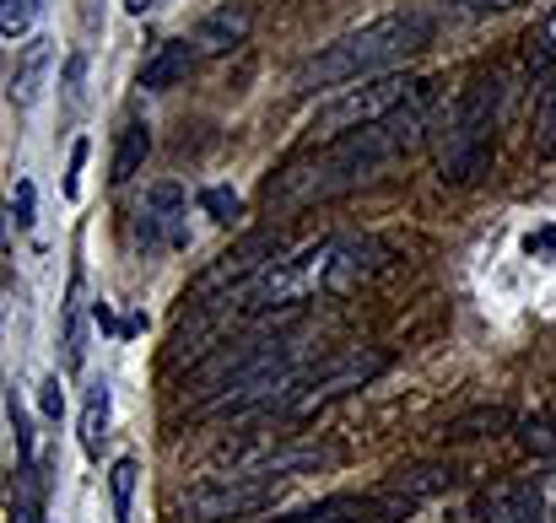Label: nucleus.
Returning a JSON list of instances; mask_svg holds the SVG:
<instances>
[{
    "mask_svg": "<svg viewBox=\"0 0 556 523\" xmlns=\"http://www.w3.org/2000/svg\"><path fill=\"white\" fill-rule=\"evenodd\" d=\"M109 410H114V399H109V383H92V388H87V405H81V448H87V459H103Z\"/></svg>",
    "mask_w": 556,
    "mask_h": 523,
    "instance_id": "nucleus-16",
    "label": "nucleus"
},
{
    "mask_svg": "<svg viewBox=\"0 0 556 523\" xmlns=\"http://www.w3.org/2000/svg\"><path fill=\"white\" fill-rule=\"evenodd\" d=\"M378 372H383V356H378V350H346V356H336V361H325V367L303 372L298 399H292V416H308V410H319L325 399L363 388V383L378 378Z\"/></svg>",
    "mask_w": 556,
    "mask_h": 523,
    "instance_id": "nucleus-7",
    "label": "nucleus"
},
{
    "mask_svg": "<svg viewBox=\"0 0 556 523\" xmlns=\"http://www.w3.org/2000/svg\"><path fill=\"white\" fill-rule=\"evenodd\" d=\"M432 43V16L421 11H389V16H372L363 27L341 33L336 43H325L319 54H308L298 65V92H325V87H341V81H368L378 71L421 54Z\"/></svg>",
    "mask_w": 556,
    "mask_h": 523,
    "instance_id": "nucleus-2",
    "label": "nucleus"
},
{
    "mask_svg": "<svg viewBox=\"0 0 556 523\" xmlns=\"http://www.w3.org/2000/svg\"><path fill=\"white\" fill-rule=\"evenodd\" d=\"M249 27H254V5L249 0H227V5H216L211 16H200V27H194V49L200 54H232L243 38H249Z\"/></svg>",
    "mask_w": 556,
    "mask_h": 523,
    "instance_id": "nucleus-11",
    "label": "nucleus"
},
{
    "mask_svg": "<svg viewBox=\"0 0 556 523\" xmlns=\"http://www.w3.org/2000/svg\"><path fill=\"white\" fill-rule=\"evenodd\" d=\"M503 426H508V410L486 405V410H476V416L448 421V437H454V443H470V437H492V432H503Z\"/></svg>",
    "mask_w": 556,
    "mask_h": 523,
    "instance_id": "nucleus-18",
    "label": "nucleus"
},
{
    "mask_svg": "<svg viewBox=\"0 0 556 523\" xmlns=\"http://www.w3.org/2000/svg\"><path fill=\"white\" fill-rule=\"evenodd\" d=\"M535 152L541 157H556V76L541 92V136H535Z\"/></svg>",
    "mask_w": 556,
    "mask_h": 523,
    "instance_id": "nucleus-21",
    "label": "nucleus"
},
{
    "mask_svg": "<svg viewBox=\"0 0 556 523\" xmlns=\"http://www.w3.org/2000/svg\"><path fill=\"white\" fill-rule=\"evenodd\" d=\"M421 87H427V81H421ZM421 98H427V92H416L410 103H400L394 114L372 119L363 130L330 136L319 152H308V157H298L292 168H281L276 183L265 189L270 211H303V205H314V200H336V194H346V189L378 178L410 141H421V130H427Z\"/></svg>",
    "mask_w": 556,
    "mask_h": 523,
    "instance_id": "nucleus-1",
    "label": "nucleus"
},
{
    "mask_svg": "<svg viewBox=\"0 0 556 523\" xmlns=\"http://www.w3.org/2000/svg\"><path fill=\"white\" fill-rule=\"evenodd\" d=\"M476 523H546L535 486L525 481H492L476 497Z\"/></svg>",
    "mask_w": 556,
    "mask_h": 523,
    "instance_id": "nucleus-10",
    "label": "nucleus"
},
{
    "mask_svg": "<svg viewBox=\"0 0 556 523\" xmlns=\"http://www.w3.org/2000/svg\"><path fill=\"white\" fill-rule=\"evenodd\" d=\"M65 367L71 372L81 367V286H71V303H65Z\"/></svg>",
    "mask_w": 556,
    "mask_h": 523,
    "instance_id": "nucleus-20",
    "label": "nucleus"
},
{
    "mask_svg": "<svg viewBox=\"0 0 556 523\" xmlns=\"http://www.w3.org/2000/svg\"><path fill=\"white\" fill-rule=\"evenodd\" d=\"M459 5H470V11H503V5H519V0H459Z\"/></svg>",
    "mask_w": 556,
    "mask_h": 523,
    "instance_id": "nucleus-32",
    "label": "nucleus"
},
{
    "mask_svg": "<svg viewBox=\"0 0 556 523\" xmlns=\"http://www.w3.org/2000/svg\"><path fill=\"white\" fill-rule=\"evenodd\" d=\"M81 81H87V54H71L65 60V103L81 109Z\"/></svg>",
    "mask_w": 556,
    "mask_h": 523,
    "instance_id": "nucleus-25",
    "label": "nucleus"
},
{
    "mask_svg": "<svg viewBox=\"0 0 556 523\" xmlns=\"http://www.w3.org/2000/svg\"><path fill=\"white\" fill-rule=\"evenodd\" d=\"M5 523H49V519H43L33 502H11V508H5Z\"/></svg>",
    "mask_w": 556,
    "mask_h": 523,
    "instance_id": "nucleus-30",
    "label": "nucleus"
},
{
    "mask_svg": "<svg viewBox=\"0 0 556 523\" xmlns=\"http://www.w3.org/2000/svg\"><path fill=\"white\" fill-rule=\"evenodd\" d=\"M421 92V81H405V76H368L363 87H346L336 103H325L319 114H314V136H346V130H363L372 119H383V114H394L400 103H410Z\"/></svg>",
    "mask_w": 556,
    "mask_h": 523,
    "instance_id": "nucleus-6",
    "label": "nucleus"
},
{
    "mask_svg": "<svg viewBox=\"0 0 556 523\" xmlns=\"http://www.w3.org/2000/svg\"><path fill=\"white\" fill-rule=\"evenodd\" d=\"M281 259V227H254L249 238H238L216 265H205L194 281H189L185 303L189 308H200V303H222V297H238L265 265H276Z\"/></svg>",
    "mask_w": 556,
    "mask_h": 523,
    "instance_id": "nucleus-4",
    "label": "nucleus"
},
{
    "mask_svg": "<svg viewBox=\"0 0 556 523\" xmlns=\"http://www.w3.org/2000/svg\"><path fill=\"white\" fill-rule=\"evenodd\" d=\"M81 163H87V141H76V146H71V174H65V194H76V174H81Z\"/></svg>",
    "mask_w": 556,
    "mask_h": 523,
    "instance_id": "nucleus-31",
    "label": "nucleus"
},
{
    "mask_svg": "<svg viewBox=\"0 0 556 523\" xmlns=\"http://www.w3.org/2000/svg\"><path fill=\"white\" fill-rule=\"evenodd\" d=\"M443 486H454V470H448V464H410V470H400V475H389V481L378 486V502H389V508H416V502L438 497Z\"/></svg>",
    "mask_w": 556,
    "mask_h": 523,
    "instance_id": "nucleus-12",
    "label": "nucleus"
},
{
    "mask_svg": "<svg viewBox=\"0 0 556 523\" xmlns=\"http://www.w3.org/2000/svg\"><path fill=\"white\" fill-rule=\"evenodd\" d=\"M281 492V475H265V470H232L227 481H200L179 497V513L189 523H227V519H249L260 508H270Z\"/></svg>",
    "mask_w": 556,
    "mask_h": 523,
    "instance_id": "nucleus-5",
    "label": "nucleus"
},
{
    "mask_svg": "<svg viewBox=\"0 0 556 523\" xmlns=\"http://www.w3.org/2000/svg\"><path fill=\"white\" fill-rule=\"evenodd\" d=\"M136 475H141V464H136V459H114V470H109V492H114V523H130Z\"/></svg>",
    "mask_w": 556,
    "mask_h": 523,
    "instance_id": "nucleus-19",
    "label": "nucleus"
},
{
    "mask_svg": "<svg viewBox=\"0 0 556 523\" xmlns=\"http://www.w3.org/2000/svg\"><path fill=\"white\" fill-rule=\"evenodd\" d=\"M33 22V0H0V33L5 38H22Z\"/></svg>",
    "mask_w": 556,
    "mask_h": 523,
    "instance_id": "nucleus-23",
    "label": "nucleus"
},
{
    "mask_svg": "<svg viewBox=\"0 0 556 523\" xmlns=\"http://www.w3.org/2000/svg\"><path fill=\"white\" fill-rule=\"evenodd\" d=\"M49 65H54V43H49V38H33V43L22 49L16 71H11V103H16V109H33V103H38V92H43V81H49Z\"/></svg>",
    "mask_w": 556,
    "mask_h": 523,
    "instance_id": "nucleus-14",
    "label": "nucleus"
},
{
    "mask_svg": "<svg viewBox=\"0 0 556 523\" xmlns=\"http://www.w3.org/2000/svg\"><path fill=\"white\" fill-rule=\"evenodd\" d=\"M152 5H163V0H125V11H130V16H147Z\"/></svg>",
    "mask_w": 556,
    "mask_h": 523,
    "instance_id": "nucleus-33",
    "label": "nucleus"
},
{
    "mask_svg": "<svg viewBox=\"0 0 556 523\" xmlns=\"http://www.w3.org/2000/svg\"><path fill=\"white\" fill-rule=\"evenodd\" d=\"M147 157H152V125H147V119H125V130H119V141H114L109 178H114V183H130V178L147 168Z\"/></svg>",
    "mask_w": 556,
    "mask_h": 523,
    "instance_id": "nucleus-15",
    "label": "nucleus"
},
{
    "mask_svg": "<svg viewBox=\"0 0 556 523\" xmlns=\"http://www.w3.org/2000/svg\"><path fill=\"white\" fill-rule=\"evenodd\" d=\"M383 265H389V248L378 238H357V232L325 238V297H346L368 286Z\"/></svg>",
    "mask_w": 556,
    "mask_h": 523,
    "instance_id": "nucleus-8",
    "label": "nucleus"
},
{
    "mask_svg": "<svg viewBox=\"0 0 556 523\" xmlns=\"http://www.w3.org/2000/svg\"><path fill=\"white\" fill-rule=\"evenodd\" d=\"M33 200H38V194H33V183L22 178L16 194H11V221H16V227H33Z\"/></svg>",
    "mask_w": 556,
    "mask_h": 523,
    "instance_id": "nucleus-27",
    "label": "nucleus"
},
{
    "mask_svg": "<svg viewBox=\"0 0 556 523\" xmlns=\"http://www.w3.org/2000/svg\"><path fill=\"white\" fill-rule=\"evenodd\" d=\"M38 410H43L49 421H60V410H65V394H60V378H43V383H38Z\"/></svg>",
    "mask_w": 556,
    "mask_h": 523,
    "instance_id": "nucleus-28",
    "label": "nucleus"
},
{
    "mask_svg": "<svg viewBox=\"0 0 556 523\" xmlns=\"http://www.w3.org/2000/svg\"><path fill=\"white\" fill-rule=\"evenodd\" d=\"M535 497H541V513H546V523H556V470H546V475L535 481Z\"/></svg>",
    "mask_w": 556,
    "mask_h": 523,
    "instance_id": "nucleus-29",
    "label": "nucleus"
},
{
    "mask_svg": "<svg viewBox=\"0 0 556 523\" xmlns=\"http://www.w3.org/2000/svg\"><path fill=\"white\" fill-rule=\"evenodd\" d=\"M194 43L189 38H168V43H157L152 54H147V65H141V87L147 92H168V87H179L189 71H194Z\"/></svg>",
    "mask_w": 556,
    "mask_h": 523,
    "instance_id": "nucleus-13",
    "label": "nucleus"
},
{
    "mask_svg": "<svg viewBox=\"0 0 556 523\" xmlns=\"http://www.w3.org/2000/svg\"><path fill=\"white\" fill-rule=\"evenodd\" d=\"M519 443L535 459H556V410H535L530 421H519Z\"/></svg>",
    "mask_w": 556,
    "mask_h": 523,
    "instance_id": "nucleus-17",
    "label": "nucleus"
},
{
    "mask_svg": "<svg viewBox=\"0 0 556 523\" xmlns=\"http://www.w3.org/2000/svg\"><path fill=\"white\" fill-rule=\"evenodd\" d=\"M185 189L174 178H163L147 189V205L136 216V243L147 254H157V248H185Z\"/></svg>",
    "mask_w": 556,
    "mask_h": 523,
    "instance_id": "nucleus-9",
    "label": "nucleus"
},
{
    "mask_svg": "<svg viewBox=\"0 0 556 523\" xmlns=\"http://www.w3.org/2000/svg\"><path fill=\"white\" fill-rule=\"evenodd\" d=\"M200 211H205L211 221H232V216H238V194H232V189H205V194H200Z\"/></svg>",
    "mask_w": 556,
    "mask_h": 523,
    "instance_id": "nucleus-24",
    "label": "nucleus"
},
{
    "mask_svg": "<svg viewBox=\"0 0 556 523\" xmlns=\"http://www.w3.org/2000/svg\"><path fill=\"white\" fill-rule=\"evenodd\" d=\"M552 60H556V5H552V11H546V22H541V33L530 38V65H535V71H546Z\"/></svg>",
    "mask_w": 556,
    "mask_h": 523,
    "instance_id": "nucleus-22",
    "label": "nucleus"
},
{
    "mask_svg": "<svg viewBox=\"0 0 556 523\" xmlns=\"http://www.w3.org/2000/svg\"><path fill=\"white\" fill-rule=\"evenodd\" d=\"M497 119H503V76H476L454 103H443L438 130H432V157L443 183H470L486 168L497 146Z\"/></svg>",
    "mask_w": 556,
    "mask_h": 523,
    "instance_id": "nucleus-3",
    "label": "nucleus"
},
{
    "mask_svg": "<svg viewBox=\"0 0 556 523\" xmlns=\"http://www.w3.org/2000/svg\"><path fill=\"white\" fill-rule=\"evenodd\" d=\"M5 416H11V432H16V454H22V459H33V432H27V416H22L16 394L5 399Z\"/></svg>",
    "mask_w": 556,
    "mask_h": 523,
    "instance_id": "nucleus-26",
    "label": "nucleus"
}]
</instances>
